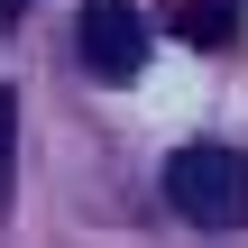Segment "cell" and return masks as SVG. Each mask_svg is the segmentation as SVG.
<instances>
[{
  "mask_svg": "<svg viewBox=\"0 0 248 248\" xmlns=\"http://www.w3.org/2000/svg\"><path fill=\"white\" fill-rule=\"evenodd\" d=\"M166 202H175V221H193V230H239L248 221V156L239 147H175L166 156Z\"/></svg>",
  "mask_w": 248,
  "mask_h": 248,
  "instance_id": "cell-1",
  "label": "cell"
},
{
  "mask_svg": "<svg viewBox=\"0 0 248 248\" xmlns=\"http://www.w3.org/2000/svg\"><path fill=\"white\" fill-rule=\"evenodd\" d=\"M74 55H83L101 83H138V64H147V18H138V0H83Z\"/></svg>",
  "mask_w": 248,
  "mask_h": 248,
  "instance_id": "cell-2",
  "label": "cell"
},
{
  "mask_svg": "<svg viewBox=\"0 0 248 248\" xmlns=\"http://www.w3.org/2000/svg\"><path fill=\"white\" fill-rule=\"evenodd\" d=\"M156 9H166V28H175V37H184V46H202V55H230V46H239V9L248 0H156Z\"/></svg>",
  "mask_w": 248,
  "mask_h": 248,
  "instance_id": "cell-3",
  "label": "cell"
},
{
  "mask_svg": "<svg viewBox=\"0 0 248 248\" xmlns=\"http://www.w3.org/2000/svg\"><path fill=\"white\" fill-rule=\"evenodd\" d=\"M9 193H18V92L0 83V212H9Z\"/></svg>",
  "mask_w": 248,
  "mask_h": 248,
  "instance_id": "cell-4",
  "label": "cell"
},
{
  "mask_svg": "<svg viewBox=\"0 0 248 248\" xmlns=\"http://www.w3.org/2000/svg\"><path fill=\"white\" fill-rule=\"evenodd\" d=\"M18 18H28V0H0V28H18Z\"/></svg>",
  "mask_w": 248,
  "mask_h": 248,
  "instance_id": "cell-5",
  "label": "cell"
}]
</instances>
